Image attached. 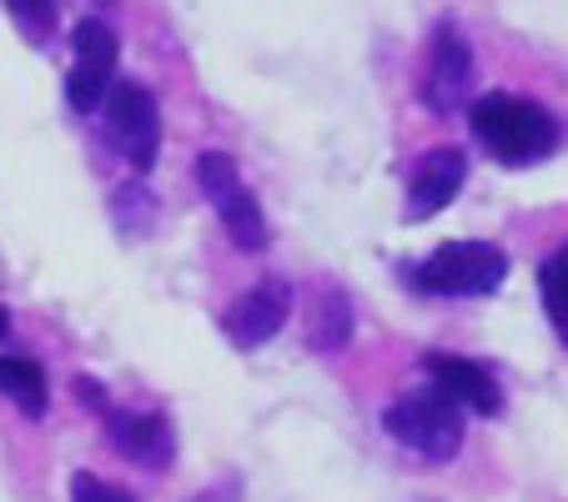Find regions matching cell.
I'll use <instances>...</instances> for the list:
<instances>
[{
    "mask_svg": "<svg viewBox=\"0 0 568 502\" xmlns=\"http://www.w3.org/2000/svg\"><path fill=\"white\" fill-rule=\"evenodd\" d=\"M468 126L478 146L498 161V166H538L558 151L564 131L538 101L514 96V91H488L468 106Z\"/></svg>",
    "mask_w": 568,
    "mask_h": 502,
    "instance_id": "1",
    "label": "cell"
},
{
    "mask_svg": "<svg viewBox=\"0 0 568 502\" xmlns=\"http://www.w3.org/2000/svg\"><path fill=\"white\" fill-rule=\"evenodd\" d=\"M383 428L393 432V442L413 448L428 462H448L463 448V407L453 402L443 387H423V392L397 397L383 412Z\"/></svg>",
    "mask_w": 568,
    "mask_h": 502,
    "instance_id": "2",
    "label": "cell"
},
{
    "mask_svg": "<svg viewBox=\"0 0 568 502\" xmlns=\"http://www.w3.org/2000/svg\"><path fill=\"white\" fill-rule=\"evenodd\" d=\"M408 277L428 297H488V291L504 287L508 257L494 242H443Z\"/></svg>",
    "mask_w": 568,
    "mask_h": 502,
    "instance_id": "3",
    "label": "cell"
},
{
    "mask_svg": "<svg viewBox=\"0 0 568 502\" xmlns=\"http://www.w3.org/2000/svg\"><path fill=\"white\" fill-rule=\"evenodd\" d=\"M196 186H202L216 222L226 226V236L242 252H262L267 246V216H262L257 196L247 192V182H242V172H236V161L226 151H202L196 156Z\"/></svg>",
    "mask_w": 568,
    "mask_h": 502,
    "instance_id": "4",
    "label": "cell"
},
{
    "mask_svg": "<svg viewBox=\"0 0 568 502\" xmlns=\"http://www.w3.org/2000/svg\"><path fill=\"white\" fill-rule=\"evenodd\" d=\"M71 51H75V61H71V75H65V101H71V111H97V106H106V96H111V86H116V55H121V41H116V31H111L106 21H81L75 25V35H71Z\"/></svg>",
    "mask_w": 568,
    "mask_h": 502,
    "instance_id": "5",
    "label": "cell"
},
{
    "mask_svg": "<svg viewBox=\"0 0 568 502\" xmlns=\"http://www.w3.org/2000/svg\"><path fill=\"white\" fill-rule=\"evenodd\" d=\"M106 136L116 141V151L136 166V172H151L161 151V111L156 96L136 81H121L106 96Z\"/></svg>",
    "mask_w": 568,
    "mask_h": 502,
    "instance_id": "6",
    "label": "cell"
},
{
    "mask_svg": "<svg viewBox=\"0 0 568 502\" xmlns=\"http://www.w3.org/2000/svg\"><path fill=\"white\" fill-rule=\"evenodd\" d=\"M473 91V45L463 41V31L453 21H443L433 31L428 45V75H423V106L433 116H448L463 106V96Z\"/></svg>",
    "mask_w": 568,
    "mask_h": 502,
    "instance_id": "7",
    "label": "cell"
},
{
    "mask_svg": "<svg viewBox=\"0 0 568 502\" xmlns=\"http://www.w3.org/2000/svg\"><path fill=\"white\" fill-rule=\"evenodd\" d=\"M287 311H292V287L282 277H267L226 311L222 327H226V337H232V347L252 352V347H262V342L277 337L282 321H287Z\"/></svg>",
    "mask_w": 568,
    "mask_h": 502,
    "instance_id": "8",
    "label": "cell"
},
{
    "mask_svg": "<svg viewBox=\"0 0 568 502\" xmlns=\"http://www.w3.org/2000/svg\"><path fill=\"white\" fill-rule=\"evenodd\" d=\"M468 182V156L458 146H433L428 156H418L408 176V222H428L433 212L453 202Z\"/></svg>",
    "mask_w": 568,
    "mask_h": 502,
    "instance_id": "9",
    "label": "cell"
},
{
    "mask_svg": "<svg viewBox=\"0 0 568 502\" xmlns=\"http://www.w3.org/2000/svg\"><path fill=\"white\" fill-rule=\"evenodd\" d=\"M423 372H428L433 387H443V392H448L453 402L463 407V412H483V417H498V412H504V392H498V382L488 377V367L468 362V357H458V352H428V357H423Z\"/></svg>",
    "mask_w": 568,
    "mask_h": 502,
    "instance_id": "10",
    "label": "cell"
},
{
    "mask_svg": "<svg viewBox=\"0 0 568 502\" xmlns=\"http://www.w3.org/2000/svg\"><path fill=\"white\" fill-rule=\"evenodd\" d=\"M106 438L116 452H126L131 462H141V468H166L176 452V438H172V422L161 412H116V407H106Z\"/></svg>",
    "mask_w": 568,
    "mask_h": 502,
    "instance_id": "11",
    "label": "cell"
},
{
    "mask_svg": "<svg viewBox=\"0 0 568 502\" xmlns=\"http://www.w3.org/2000/svg\"><path fill=\"white\" fill-rule=\"evenodd\" d=\"M307 342H312V352H343L353 342V301L343 291H322L317 297L312 321H307Z\"/></svg>",
    "mask_w": 568,
    "mask_h": 502,
    "instance_id": "12",
    "label": "cell"
},
{
    "mask_svg": "<svg viewBox=\"0 0 568 502\" xmlns=\"http://www.w3.org/2000/svg\"><path fill=\"white\" fill-rule=\"evenodd\" d=\"M0 392L11 397L26 417H45V402H51L45 372H41V362H31V357H0Z\"/></svg>",
    "mask_w": 568,
    "mask_h": 502,
    "instance_id": "13",
    "label": "cell"
},
{
    "mask_svg": "<svg viewBox=\"0 0 568 502\" xmlns=\"http://www.w3.org/2000/svg\"><path fill=\"white\" fill-rule=\"evenodd\" d=\"M538 291H544V311L554 321V331L568 342V246H558L554 257L538 272Z\"/></svg>",
    "mask_w": 568,
    "mask_h": 502,
    "instance_id": "14",
    "label": "cell"
},
{
    "mask_svg": "<svg viewBox=\"0 0 568 502\" xmlns=\"http://www.w3.org/2000/svg\"><path fill=\"white\" fill-rule=\"evenodd\" d=\"M6 11L31 45H45L55 35V0H6Z\"/></svg>",
    "mask_w": 568,
    "mask_h": 502,
    "instance_id": "15",
    "label": "cell"
},
{
    "mask_svg": "<svg viewBox=\"0 0 568 502\" xmlns=\"http://www.w3.org/2000/svg\"><path fill=\"white\" fill-rule=\"evenodd\" d=\"M71 502H131L121 488H111V482H101L97 472H75L71 478Z\"/></svg>",
    "mask_w": 568,
    "mask_h": 502,
    "instance_id": "16",
    "label": "cell"
},
{
    "mask_svg": "<svg viewBox=\"0 0 568 502\" xmlns=\"http://www.w3.org/2000/svg\"><path fill=\"white\" fill-rule=\"evenodd\" d=\"M75 397H81V402H91L97 407V412H106V392H101V382H91V377H75Z\"/></svg>",
    "mask_w": 568,
    "mask_h": 502,
    "instance_id": "17",
    "label": "cell"
},
{
    "mask_svg": "<svg viewBox=\"0 0 568 502\" xmlns=\"http://www.w3.org/2000/svg\"><path fill=\"white\" fill-rule=\"evenodd\" d=\"M192 502H236V482L226 478L222 488H212V492H202V498H192Z\"/></svg>",
    "mask_w": 568,
    "mask_h": 502,
    "instance_id": "18",
    "label": "cell"
},
{
    "mask_svg": "<svg viewBox=\"0 0 568 502\" xmlns=\"http://www.w3.org/2000/svg\"><path fill=\"white\" fill-rule=\"evenodd\" d=\"M6 331H11V311L0 307V342H6Z\"/></svg>",
    "mask_w": 568,
    "mask_h": 502,
    "instance_id": "19",
    "label": "cell"
}]
</instances>
